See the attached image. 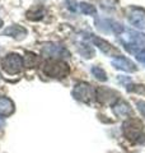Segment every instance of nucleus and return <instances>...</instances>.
Wrapping results in <instances>:
<instances>
[{"instance_id": "6", "label": "nucleus", "mask_w": 145, "mask_h": 153, "mask_svg": "<svg viewBox=\"0 0 145 153\" xmlns=\"http://www.w3.org/2000/svg\"><path fill=\"white\" fill-rule=\"evenodd\" d=\"M129 21L132 26L143 30L145 28V10L141 8H130L127 12Z\"/></svg>"}, {"instance_id": "17", "label": "nucleus", "mask_w": 145, "mask_h": 153, "mask_svg": "<svg viewBox=\"0 0 145 153\" xmlns=\"http://www.w3.org/2000/svg\"><path fill=\"white\" fill-rule=\"evenodd\" d=\"M126 89L129 91V92H138V93H143L145 94V87L144 85H140V84H130L126 87Z\"/></svg>"}, {"instance_id": "20", "label": "nucleus", "mask_w": 145, "mask_h": 153, "mask_svg": "<svg viewBox=\"0 0 145 153\" xmlns=\"http://www.w3.org/2000/svg\"><path fill=\"white\" fill-rule=\"evenodd\" d=\"M4 125V120H3V119L1 117H0V128H1Z\"/></svg>"}, {"instance_id": "15", "label": "nucleus", "mask_w": 145, "mask_h": 153, "mask_svg": "<svg viewBox=\"0 0 145 153\" xmlns=\"http://www.w3.org/2000/svg\"><path fill=\"white\" fill-rule=\"evenodd\" d=\"M80 10L84 14H87V16H94V14L97 13V9L93 5L87 4V3H80Z\"/></svg>"}, {"instance_id": "18", "label": "nucleus", "mask_w": 145, "mask_h": 153, "mask_svg": "<svg viewBox=\"0 0 145 153\" xmlns=\"http://www.w3.org/2000/svg\"><path fill=\"white\" fill-rule=\"evenodd\" d=\"M136 106H138L139 112L141 114V116L145 119V102L144 101H136Z\"/></svg>"}, {"instance_id": "7", "label": "nucleus", "mask_w": 145, "mask_h": 153, "mask_svg": "<svg viewBox=\"0 0 145 153\" xmlns=\"http://www.w3.org/2000/svg\"><path fill=\"white\" fill-rule=\"evenodd\" d=\"M95 96L97 100L102 103H113L118 100V93L116 91L111 89V88H106V87H99L95 91Z\"/></svg>"}, {"instance_id": "3", "label": "nucleus", "mask_w": 145, "mask_h": 153, "mask_svg": "<svg viewBox=\"0 0 145 153\" xmlns=\"http://www.w3.org/2000/svg\"><path fill=\"white\" fill-rule=\"evenodd\" d=\"M1 66L8 74H17L23 69V59L18 54H9L3 59Z\"/></svg>"}, {"instance_id": "2", "label": "nucleus", "mask_w": 145, "mask_h": 153, "mask_svg": "<svg viewBox=\"0 0 145 153\" xmlns=\"http://www.w3.org/2000/svg\"><path fill=\"white\" fill-rule=\"evenodd\" d=\"M43 73L51 78H65L69 74V65L60 60H48L43 65Z\"/></svg>"}, {"instance_id": "19", "label": "nucleus", "mask_w": 145, "mask_h": 153, "mask_svg": "<svg viewBox=\"0 0 145 153\" xmlns=\"http://www.w3.org/2000/svg\"><path fill=\"white\" fill-rule=\"evenodd\" d=\"M136 59L140 61V63L145 64V49L141 50V51H139V52H136Z\"/></svg>"}, {"instance_id": "1", "label": "nucleus", "mask_w": 145, "mask_h": 153, "mask_svg": "<svg viewBox=\"0 0 145 153\" xmlns=\"http://www.w3.org/2000/svg\"><path fill=\"white\" fill-rule=\"evenodd\" d=\"M124 134L129 140L135 143H145V134L143 124L136 119H130L124 124Z\"/></svg>"}, {"instance_id": "16", "label": "nucleus", "mask_w": 145, "mask_h": 153, "mask_svg": "<svg viewBox=\"0 0 145 153\" xmlns=\"http://www.w3.org/2000/svg\"><path fill=\"white\" fill-rule=\"evenodd\" d=\"M37 63H38V57H36L35 54L27 52V56H26V66H28V68H33V66H36Z\"/></svg>"}, {"instance_id": "10", "label": "nucleus", "mask_w": 145, "mask_h": 153, "mask_svg": "<svg viewBox=\"0 0 145 153\" xmlns=\"http://www.w3.org/2000/svg\"><path fill=\"white\" fill-rule=\"evenodd\" d=\"M92 41H93V44L98 47V49L102 51V52H104V54H116L117 52V50L115 49V47L111 45V44H108L107 41H104L103 38H99V37H92Z\"/></svg>"}, {"instance_id": "9", "label": "nucleus", "mask_w": 145, "mask_h": 153, "mask_svg": "<svg viewBox=\"0 0 145 153\" xmlns=\"http://www.w3.org/2000/svg\"><path fill=\"white\" fill-rule=\"evenodd\" d=\"M112 65L115 66L116 69H120V70H124L126 73H132V71H136V65L130 59L127 57H124V56H118L116 59L112 60Z\"/></svg>"}, {"instance_id": "4", "label": "nucleus", "mask_w": 145, "mask_h": 153, "mask_svg": "<svg viewBox=\"0 0 145 153\" xmlns=\"http://www.w3.org/2000/svg\"><path fill=\"white\" fill-rule=\"evenodd\" d=\"M125 38H126V42H124L125 49L130 52H134L135 47H140L145 44V35L136 31H127L125 33Z\"/></svg>"}, {"instance_id": "14", "label": "nucleus", "mask_w": 145, "mask_h": 153, "mask_svg": "<svg viewBox=\"0 0 145 153\" xmlns=\"http://www.w3.org/2000/svg\"><path fill=\"white\" fill-rule=\"evenodd\" d=\"M92 74L98 80H101V82H106V80H107V74H106V71L102 68H99V66H93V68H92Z\"/></svg>"}, {"instance_id": "11", "label": "nucleus", "mask_w": 145, "mask_h": 153, "mask_svg": "<svg viewBox=\"0 0 145 153\" xmlns=\"http://www.w3.org/2000/svg\"><path fill=\"white\" fill-rule=\"evenodd\" d=\"M4 35H7V36H10V37H14V38H17V40H22V38L26 37L27 35V30L26 28H23L22 26H10V27H8L5 31H4Z\"/></svg>"}, {"instance_id": "13", "label": "nucleus", "mask_w": 145, "mask_h": 153, "mask_svg": "<svg viewBox=\"0 0 145 153\" xmlns=\"http://www.w3.org/2000/svg\"><path fill=\"white\" fill-rule=\"evenodd\" d=\"M113 110H115L116 114L120 115V116H125V115H127V114L131 112V108H130V106H129L126 102H124V101L118 102V103L113 107Z\"/></svg>"}, {"instance_id": "8", "label": "nucleus", "mask_w": 145, "mask_h": 153, "mask_svg": "<svg viewBox=\"0 0 145 153\" xmlns=\"http://www.w3.org/2000/svg\"><path fill=\"white\" fill-rule=\"evenodd\" d=\"M72 96L79 101L87 102L93 96V89H92V87L88 83H79L75 85L74 91H72Z\"/></svg>"}, {"instance_id": "5", "label": "nucleus", "mask_w": 145, "mask_h": 153, "mask_svg": "<svg viewBox=\"0 0 145 153\" xmlns=\"http://www.w3.org/2000/svg\"><path fill=\"white\" fill-rule=\"evenodd\" d=\"M42 54L48 57H54V59H59V57H67L70 52L67 51L65 47L56 44H46L42 47Z\"/></svg>"}, {"instance_id": "12", "label": "nucleus", "mask_w": 145, "mask_h": 153, "mask_svg": "<svg viewBox=\"0 0 145 153\" xmlns=\"http://www.w3.org/2000/svg\"><path fill=\"white\" fill-rule=\"evenodd\" d=\"M14 103L10 98L0 97V115L1 116H9L14 112Z\"/></svg>"}]
</instances>
